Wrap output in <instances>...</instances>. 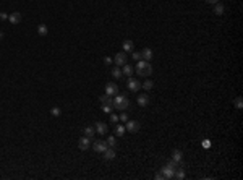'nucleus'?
Here are the masks:
<instances>
[{
    "label": "nucleus",
    "instance_id": "nucleus-30",
    "mask_svg": "<svg viewBox=\"0 0 243 180\" xmlns=\"http://www.w3.org/2000/svg\"><path fill=\"white\" fill-rule=\"evenodd\" d=\"M50 114H52V115H54V117H60L62 110L58 109V107H52V109H50Z\"/></svg>",
    "mask_w": 243,
    "mask_h": 180
},
{
    "label": "nucleus",
    "instance_id": "nucleus-7",
    "mask_svg": "<svg viewBox=\"0 0 243 180\" xmlns=\"http://www.w3.org/2000/svg\"><path fill=\"white\" fill-rule=\"evenodd\" d=\"M89 146H91V138L83 136V138H79V140H78V148H79V149L86 151Z\"/></svg>",
    "mask_w": 243,
    "mask_h": 180
},
{
    "label": "nucleus",
    "instance_id": "nucleus-22",
    "mask_svg": "<svg viewBox=\"0 0 243 180\" xmlns=\"http://www.w3.org/2000/svg\"><path fill=\"white\" fill-rule=\"evenodd\" d=\"M94 133H96L94 127H86V128H84V136L92 138V136H94Z\"/></svg>",
    "mask_w": 243,
    "mask_h": 180
},
{
    "label": "nucleus",
    "instance_id": "nucleus-4",
    "mask_svg": "<svg viewBox=\"0 0 243 180\" xmlns=\"http://www.w3.org/2000/svg\"><path fill=\"white\" fill-rule=\"evenodd\" d=\"M127 52H119V54L113 57V62H115L117 67H123L125 63H127Z\"/></svg>",
    "mask_w": 243,
    "mask_h": 180
},
{
    "label": "nucleus",
    "instance_id": "nucleus-33",
    "mask_svg": "<svg viewBox=\"0 0 243 180\" xmlns=\"http://www.w3.org/2000/svg\"><path fill=\"white\" fill-rule=\"evenodd\" d=\"M133 58H135V60H141V52H133Z\"/></svg>",
    "mask_w": 243,
    "mask_h": 180
},
{
    "label": "nucleus",
    "instance_id": "nucleus-34",
    "mask_svg": "<svg viewBox=\"0 0 243 180\" xmlns=\"http://www.w3.org/2000/svg\"><path fill=\"white\" fill-rule=\"evenodd\" d=\"M209 146H211V141L209 140H204L203 141V148H209Z\"/></svg>",
    "mask_w": 243,
    "mask_h": 180
},
{
    "label": "nucleus",
    "instance_id": "nucleus-11",
    "mask_svg": "<svg viewBox=\"0 0 243 180\" xmlns=\"http://www.w3.org/2000/svg\"><path fill=\"white\" fill-rule=\"evenodd\" d=\"M94 130H96V133H99V135H105L107 131H109V130H107V125L104 122H97L96 127H94Z\"/></svg>",
    "mask_w": 243,
    "mask_h": 180
},
{
    "label": "nucleus",
    "instance_id": "nucleus-23",
    "mask_svg": "<svg viewBox=\"0 0 243 180\" xmlns=\"http://www.w3.org/2000/svg\"><path fill=\"white\" fill-rule=\"evenodd\" d=\"M172 159H173V161H177V162H182V151L175 149L172 153Z\"/></svg>",
    "mask_w": 243,
    "mask_h": 180
},
{
    "label": "nucleus",
    "instance_id": "nucleus-35",
    "mask_svg": "<svg viewBox=\"0 0 243 180\" xmlns=\"http://www.w3.org/2000/svg\"><path fill=\"white\" fill-rule=\"evenodd\" d=\"M156 179H157V180H164V174H162V172H157V174H156Z\"/></svg>",
    "mask_w": 243,
    "mask_h": 180
},
{
    "label": "nucleus",
    "instance_id": "nucleus-3",
    "mask_svg": "<svg viewBox=\"0 0 243 180\" xmlns=\"http://www.w3.org/2000/svg\"><path fill=\"white\" fill-rule=\"evenodd\" d=\"M125 128L130 131V133H136V131H140V128H141V123L138 122V120H128Z\"/></svg>",
    "mask_w": 243,
    "mask_h": 180
},
{
    "label": "nucleus",
    "instance_id": "nucleus-18",
    "mask_svg": "<svg viewBox=\"0 0 243 180\" xmlns=\"http://www.w3.org/2000/svg\"><path fill=\"white\" fill-rule=\"evenodd\" d=\"M224 5H222L220 2H217V3H214V13H216V15H222V13H224Z\"/></svg>",
    "mask_w": 243,
    "mask_h": 180
},
{
    "label": "nucleus",
    "instance_id": "nucleus-14",
    "mask_svg": "<svg viewBox=\"0 0 243 180\" xmlns=\"http://www.w3.org/2000/svg\"><path fill=\"white\" fill-rule=\"evenodd\" d=\"M138 104H140L141 107H146L149 104V96L148 94H140L138 96Z\"/></svg>",
    "mask_w": 243,
    "mask_h": 180
},
{
    "label": "nucleus",
    "instance_id": "nucleus-26",
    "mask_svg": "<svg viewBox=\"0 0 243 180\" xmlns=\"http://www.w3.org/2000/svg\"><path fill=\"white\" fill-rule=\"evenodd\" d=\"M102 110H104L105 114H112L113 106H112V104H102Z\"/></svg>",
    "mask_w": 243,
    "mask_h": 180
},
{
    "label": "nucleus",
    "instance_id": "nucleus-27",
    "mask_svg": "<svg viewBox=\"0 0 243 180\" xmlns=\"http://www.w3.org/2000/svg\"><path fill=\"white\" fill-rule=\"evenodd\" d=\"M107 144H109V148H115L117 138H115V136H109V138H107Z\"/></svg>",
    "mask_w": 243,
    "mask_h": 180
},
{
    "label": "nucleus",
    "instance_id": "nucleus-28",
    "mask_svg": "<svg viewBox=\"0 0 243 180\" xmlns=\"http://www.w3.org/2000/svg\"><path fill=\"white\" fill-rule=\"evenodd\" d=\"M234 104H235L237 109H242V107H243V98H242V96H238V98L234 101Z\"/></svg>",
    "mask_w": 243,
    "mask_h": 180
},
{
    "label": "nucleus",
    "instance_id": "nucleus-12",
    "mask_svg": "<svg viewBox=\"0 0 243 180\" xmlns=\"http://www.w3.org/2000/svg\"><path fill=\"white\" fill-rule=\"evenodd\" d=\"M161 172L164 174V179H173V169L172 167H169V165H164V167L161 169Z\"/></svg>",
    "mask_w": 243,
    "mask_h": 180
},
{
    "label": "nucleus",
    "instance_id": "nucleus-36",
    "mask_svg": "<svg viewBox=\"0 0 243 180\" xmlns=\"http://www.w3.org/2000/svg\"><path fill=\"white\" fill-rule=\"evenodd\" d=\"M104 62H105L107 65H110V63H112L113 60H112V58H110V57H105V58H104Z\"/></svg>",
    "mask_w": 243,
    "mask_h": 180
},
{
    "label": "nucleus",
    "instance_id": "nucleus-9",
    "mask_svg": "<svg viewBox=\"0 0 243 180\" xmlns=\"http://www.w3.org/2000/svg\"><path fill=\"white\" fill-rule=\"evenodd\" d=\"M152 57H154V54H152V50L149 49V47H146V49L141 50V58L146 62H151L152 60Z\"/></svg>",
    "mask_w": 243,
    "mask_h": 180
},
{
    "label": "nucleus",
    "instance_id": "nucleus-8",
    "mask_svg": "<svg viewBox=\"0 0 243 180\" xmlns=\"http://www.w3.org/2000/svg\"><path fill=\"white\" fill-rule=\"evenodd\" d=\"M117 91H119V86H117L115 83H107V85H105V94L115 96Z\"/></svg>",
    "mask_w": 243,
    "mask_h": 180
},
{
    "label": "nucleus",
    "instance_id": "nucleus-6",
    "mask_svg": "<svg viewBox=\"0 0 243 180\" xmlns=\"http://www.w3.org/2000/svg\"><path fill=\"white\" fill-rule=\"evenodd\" d=\"M92 148H94L96 153H104V151L109 148V144H107V141H94V143H92Z\"/></svg>",
    "mask_w": 243,
    "mask_h": 180
},
{
    "label": "nucleus",
    "instance_id": "nucleus-39",
    "mask_svg": "<svg viewBox=\"0 0 243 180\" xmlns=\"http://www.w3.org/2000/svg\"><path fill=\"white\" fill-rule=\"evenodd\" d=\"M2 37H3V33H2V31H0V39H2Z\"/></svg>",
    "mask_w": 243,
    "mask_h": 180
},
{
    "label": "nucleus",
    "instance_id": "nucleus-16",
    "mask_svg": "<svg viewBox=\"0 0 243 180\" xmlns=\"http://www.w3.org/2000/svg\"><path fill=\"white\" fill-rule=\"evenodd\" d=\"M122 73H123V77H128V78H130L131 75H133V68H131L130 65L125 63V65H123V70H122Z\"/></svg>",
    "mask_w": 243,
    "mask_h": 180
},
{
    "label": "nucleus",
    "instance_id": "nucleus-17",
    "mask_svg": "<svg viewBox=\"0 0 243 180\" xmlns=\"http://www.w3.org/2000/svg\"><path fill=\"white\" fill-rule=\"evenodd\" d=\"M100 102H102V104H112L113 98L110 94H102V96H100ZM112 106H113V104H112Z\"/></svg>",
    "mask_w": 243,
    "mask_h": 180
},
{
    "label": "nucleus",
    "instance_id": "nucleus-20",
    "mask_svg": "<svg viewBox=\"0 0 243 180\" xmlns=\"http://www.w3.org/2000/svg\"><path fill=\"white\" fill-rule=\"evenodd\" d=\"M125 131H127V128H125L123 125H120V123H117V127H115V135L117 136H123Z\"/></svg>",
    "mask_w": 243,
    "mask_h": 180
},
{
    "label": "nucleus",
    "instance_id": "nucleus-21",
    "mask_svg": "<svg viewBox=\"0 0 243 180\" xmlns=\"http://www.w3.org/2000/svg\"><path fill=\"white\" fill-rule=\"evenodd\" d=\"M173 179H178V180H182V179H185V172L182 171V169H175V172H173Z\"/></svg>",
    "mask_w": 243,
    "mask_h": 180
},
{
    "label": "nucleus",
    "instance_id": "nucleus-32",
    "mask_svg": "<svg viewBox=\"0 0 243 180\" xmlns=\"http://www.w3.org/2000/svg\"><path fill=\"white\" fill-rule=\"evenodd\" d=\"M119 115H115V114H110V122H112V123H115V125H117V123H119Z\"/></svg>",
    "mask_w": 243,
    "mask_h": 180
},
{
    "label": "nucleus",
    "instance_id": "nucleus-13",
    "mask_svg": "<svg viewBox=\"0 0 243 180\" xmlns=\"http://www.w3.org/2000/svg\"><path fill=\"white\" fill-rule=\"evenodd\" d=\"M8 20L13 25H18V23H21V13H18V12L12 13V15H8Z\"/></svg>",
    "mask_w": 243,
    "mask_h": 180
},
{
    "label": "nucleus",
    "instance_id": "nucleus-38",
    "mask_svg": "<svg viewBox=\"0 0 243 180\" xmlns=\"http://www.w3.org/2000/svg\"><path fill=\"white\" fill-rule=\"evenodd\" d=\"M206 2H207V3H212V5H214V3H217V2H220V0H206Z\"/></svg>",
    "mask_w": 243,
    "mask_h": 180
},
{
    "label": "nucleus",
    "instance_id": "nucleus-19",
    "mask_svg": "<svg viewBox=\"0 0 243 180\" xmlns=\"http://www.w3.org/2000/svg\"><path fill=\"white\" fill-rule=\"evenodd\" d=\"M152 86H154V81L152 79H146L144 83H141V88L146 89V91H149V89H152Z\"/></svg>",
    "mask_w": 243,
    "mask_h": 180
},
{
    "label": "nucleus",
    "instance_id": "nucleus-29",
    "mask_svg": "<svg viewBox=\"0 0 243 180\" xmlns=\"http://www.w3.org/2000/svg\"><path fill=\"white\" fill-rule=\"evenodd\" d=\"M167 165H169V167H172L173 171H175V169H178V167H180V162H177V161H173V159H170Z\"/></svg>",
    "mask_w": 243,
    "mask_h": 180
},
{
    "label": "nucleus",
    "instance_id": "nucleus-24",
    "mask_svg": "<svg viewBox=\"0 0 243 180\" xmlns=\"http://www.w3.org/2000/svg\"><path fill=\"white\" fill-rule=\"evenodd\" d=\"M37 33H39L41 36H47V33H49L47 26L46 25H39V26H37Z\"/></svg>",
    "mask_w": 243,
    "mask_h": 180
},
{
    "label": "nucleus",
    "instance_id": "nucleus-5",
    "mask_svg": "<svg viewBox=\"0 0 243 180\" xmlns=\"http://www.w3.org/2000/svg\"><path fill=\"white\" fill-rule=\"evenodd\" d=\"M127 88L130 89V91H140L141 89V81H138L136 78H131L128 79V83H127Z\"/></svg>",
    "mask_w": 243,
    "mask_h": 180
},
{
    "label": "nucleus",
    "instance_id": "nucleus-25",
    "mask_svg": "<svg viewBox=\"0 0 243 180\" xmlns=\"http://www.w3.org/2000/svg\"><path fill=\"white\" fill-rule=\"evenodd\" d=\"M112 77H115V78H122L123 77V73H122V70L119 67H113L112 68Z\"/></svg>",
    "mask_w": 243,
    "mask_h": 180
},
{
    "label": "nucleus",
    "instance_id": "nucleus-37",
    "mask_svg": "<svg viewBox=\"0 0 243 180\" xmlns=\"http://www.w3.org/2000/svg\"><path fill=\"white\" fill-rule=\"evenodd\" d=\"M0 20H8V15L7 13H0Z\"/></svg>",
    "mask_w": 243,
    "mask_h": 180
},
{
    "label": "nucleus",
    "instance_id": "nucleus-1",
    "mask_svg": "<svg viewBox=\"0 0 243 180\" xmlns=\"http://www.w3.org/2000/svg\"><path fill=\"white\" fill-rule=\"evenodd\" d=\"M136 73L140 75V77H151L152 75V65L149 63V62L146 60H138L136 63Z\"/></svg>",
    "mask_w": 243,
    "mask_h": 180
},
{
    "label": "nucleus",
    "instance_id": "nucleus-31",
    "mask_svg": "<svg viewBox=\"0 0 243 180\" xmlns=\"http://www.w3.org/2000/svg\"><path fill=\"white\" fill-rule=\"evenodd\" d=\"M119 119L122 120V122H125V123H127L128 120H130V115H128V114H125V112H123V114H122V115H119Z\"/></svg>",
    "mask_w": 243,
    "mask_h": 180
},
{
    "label": "nucleus",
    "instance_id": "nucleus-15",
    "mask_svg": "<svg viewBox=\"0 0 243 180\" xmlns=\"http://www.w3.org/2000/svg\"><path fill=\"white\" fill-rule=\"evenodd\" d=\"M133 47H135L133 41H130V39L123 41V52H133Z\"/></svg>",
    "mask_w": 243,
    "mask_h": 180
},
{
    "label": "nucleus",
    "instance_id": "nucleus-2",
    "mask_svg": "<svg viewBox=\"0 0 243 180\" xmlns=\"http://www.w3.org/2000/svg\"><path fill=\"white\" fill-rule=\"evenodd\" d=\"M112 104H113V109H117V110H127L128 106H130V99L125 94H117L115 98H113Z\"/></svg>",
    "mask_w": 243,
    "mask_h": 180
},
{
    "label": "nucleus",
    "instance_id": "nucleus-10",
    "mask_svg": "<svg viewBox=\"0 0 243 180\" xmlns=\"http://www.w3.org/2000/svg\"><path fill=\"white\" fill-rule=\"evenodd\" d=\"M102 154H104V159H105V161H112V159H115V156H117L113 148H107Z\"/></svg>",
    "mask_w": 243,
    "mask_h": 180
}]
</instances>
